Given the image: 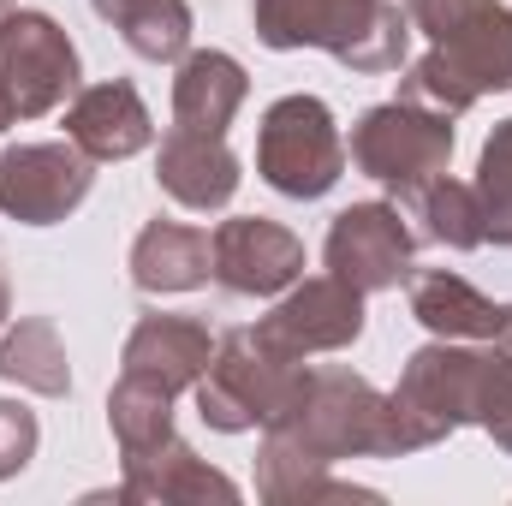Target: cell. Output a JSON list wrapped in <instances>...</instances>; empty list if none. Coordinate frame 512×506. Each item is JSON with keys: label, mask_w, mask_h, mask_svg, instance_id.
I'll use <instances>...</instances> for the list:
<instances>
[{"label": "cell", "mask_w": 512, "mask_h": 506, "mask_svg": "<svg viewBox=\"0 0 512 506\" xmlns=\"http://www.w3.org/2000/svg\"><path fill=\"white\" fill-rule=\"evenodd\" d=\"M268 131L292 137V149H286V143H268V149H262L268 179H274L280 191L316 197V191H328V185H334L340 149H334V131H328L322 102H304V131H292V108H274V114H268Z\"/></svg>", "instance_id": "6da1fadb"}, {"label": "cell", "mask_w": 512, "mask_h": 506, "mask_svg": "<svg viewBox=\"0 0 512 506\" xmlns=\"http://www.w3.org/2000/svg\"><path fill=\"white\" fill-rule=\"evenodd\" d=\"M346 256L370 262L364 280H393V268L405 262V233H399V221H387L382 209H352V215H340L334 262H346Z\"/></svg>", "instance_id": "7a4b0ae2"}, {"label": "cell", "mask_w": 512, "mask_h": 506, "mask_svg": "<svg viewBox=\"0 0 512 506\" xmlns=\"http://www.w3.org/2000/svg\"><path fill=\"white\" fill-rule=\"evenodd\" d=\"M30 441H36V429H30V417H18L12 405H0V477H6L12 465H24V453H30Z\"/></svg>", "instance_id": "3957f363"}, {"label": "cell", "mask_w": 512, "mask_h": 506, "mask_svg": "<svg viewBox=\"0 0 512 506\" xmlns=\"http://www.w3.org/2000/svg\"><path fill=\"white\" fill-rule=\"evenodd\" d=\"M251 233H256V245H274V256H292V245H286L280 233H268V227H239V233H227V239L251 245ZM286 274H292V262H262V256H256V280H262V286H274V280H286Z\"/></svg>", "instance_id": "277c9868"}]
</instances>
